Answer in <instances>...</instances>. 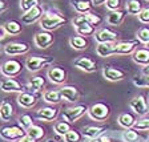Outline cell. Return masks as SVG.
Masks as SVG:
<instances>
[{"mask_svg":"<svg viewBox=\"0 0 149 142\" xmlns=\"http://www.w3.org/2000/svg\"><path fill=\"white\" fill-rule=\"evenodd\" d=\"M0 89L3 90V92H7V93H11V92L22 93V92H24V87H23L17 80H15L13 77H7V78H4L3 81H0Z\"/></svg>","mask_w":149,"mask_h":142,"instance_id":"12","label":"cell"},{"mask_svg":"<svg viewBox=\"0 0 149 142\" xmlns=\"http://www.w3.org/2000/svg\"><path fill=\"white\" fill-rule=\"evenodd\" d=\"M44 87H45V80H44L41 76H35V77H32L27 85V88L31 90V92H35V93H37V94H40L41 89H43Z\"/></svg>","mask_w":149,"mask_h":142,"instance_id":"25","label":"cell"},{"mask_svg":"<svg viewBox=\"0 0 149 142\" xmlns=\"http://www.w3.org/2000/svg\"><path fill=\"white\" fill-rule=\"evenodd\" d=\"M136 122V118H134L133 114L130 113H123V114L118 117V125L124 129H132Z\"/></svg>","mask_w":149,"mask_h":142,"instance_id":"28","label":"cell"},{"mask_svg":"<svg viewBox=\"0 0 149 142\" xmlns=\"http://www.w3.org/2000/svg\"><path fill=\"white\" fill-rule=\"evenodd\" d=\"M134 85L140 88H148L149 87V73H145V76L141 78H134L133 80Z\"/></svg>","mask_w":149,"mask_h":142,"instance_id":"42","label":"cell"},{"mask_svg":"<svg viewBox=\"0 0 149 142\" xmlns=\"http://www.w3.org/2000/svg\"><path fill=\"white\" fill-rule=\"evenodd\" d=\"M72 25L80 36H92L95 35L96 28L88 21L84 15H77L72 19Z\"/></svg>","mask_w":149,"mask_h":142,"instance_id":"2","label":"cell"},{"mask_svg":"<svg viewBox=\"0 0 149 142\" xmlns=\"http://www.w3.org/2000/svg\"><path fill=\"white\" fill-rule=\"evenodd\" d=\"M29 52V45L27 43H9L4 46V53L8 56L25 55Z\"/></svg>","mask_w":149,"mask_h":142,"instance_id":"10","label":"cell"},{"mask_svg":"<svg viewBox=\"0 0 149 142\" xmlns=\"http://www.w3.org/2000/svg\"><path fill=\"white\" fill-rule=\"evenodd\" d=\"M43 98L45 102L48 104H52V105H56L61 101V96H60V92L59 90H45L43 93Z\"/></svg>","mask_w":149,"mask_h":142,"instance_id":"29","label":"cell"},{"mask_svg":"<svg viewBox=\"0 0 149 142\" xmlns=\"http://www.w3.org/2000/svg\"><path fill=\"white\" fill-rule=\"evenodd\" d=\"M59 116V109L53 108V106H45V108H41L39 110H36V117L39 120H43L45 122H51V121H55Z\"/></svg>","mask_w":149,"mask_h":142,"instance_id":"15","label":"cell"},{"mask_svg":"<svg viewBox=\"0 0 149 142\" xmlns=\"http://www.w3.org/2000/svg\"><path fill=\"white\" fill-rule=\"evenodd\" d=\"M19 122H20V125H22L23 129H29V127L33 125V120H32V117L29 114H23L22 117L19 118Z\"/></svg>","mask_w":149,"mask_h":142,"instance_id":"41","label":"cell"},{"mask_svg":"<svg viewBox=\"0 0 149 142\" xmlns=\"http://www.w3.org/2000/svg\"><path fill=\"white\" fill-rule=\"evenodd\" d=\"M53 129H55V132L59 134V136L63 137L64 134L68 133L72 127H71V124H69V122H67V121H59V122H56V124H55Z\"/></svg>","mask_w":149,"mask_h":142,"instance_id":"34","label":"cell"},{"mask_svg":"<svg viewBox=\"0 0 149 142\" xmlns=\"http://www.w3.org/2000/svg\"><path fill=\"white\" fill-rule=\"evenodd\" d=\"M89 142H101L100 138H95V139H89Z\"/></svg>","mask_w":149,"mask_h":142,"instance_id":"50","label":"cell"},{"mask_svg":"<svg viewBox=\"0 0 149 142\" xmlns=\"http://www.w3.org/2000/svg\"><path fill=\"white\" fill-rule=\"evenodd\" d=\"M137 39L140 43L146 44L149 43V27H143L137 31Z\"/></svg>","mask_w":149,"mask_h":142,"instance_id":"37","label":"cell"},{"mask_svg":"<svg viewBox=\"0 0 149 142\" xmlns=\"http://www.w3.org/2000/svg\"><path fill=\"white\" fill-rule=\"evenodd\" d=\"M125 15H127V9L123 11V9H117V11H111L107 17V23L109 25H120L121 23L124 21Z\"/></svg>","mask_w":149,"mask_h":142,"instance_id":"22","label":"cell"},{"mask_svg":"<svg viewBox=\"0 0 149 142\" xmlns=\"http://www.w3.org/2000/svg\"><path fill=\"white\" fill-rule=\"evenodd\" d=\"M27 134L25 129H23L22 126H17V125H13V126H6L0 129V137L6 141H16L24 137Z\"/></svg>","mask_w":149,"mask_h":142,"instance_id":"4","label":"cell"},{"mask_svg":"<svg viewBox=\"0 0 149 142\" xmlns=\"http://www.w3.org/2000/svg\"><path fill=\"white\" fill-rule=\"evenodd\" d=\"M17 142H36V139H33L32 137H29V136H27V134H25V136L22 137V138L19 139Z\"/></svg>","mask_w":149,"mask_h":142,"instance_id":"45","label":"cell"},{"mask_svg":"<svg viewBox=\"0 0 149 142\" xmlns=\"http://www.w3.org/2000/svg\"><path fill=\"white\" fill-rule=\"evenodd\" d=\"M39 4H40V0H20V8L23 12H28L29 9H32Z\"/></svg>","mask_w":149,"mask_h":142,"instance_id":"36","label":"cell"},{"mask_svg":"<svg viewBox=\"0 0 149 142\" xmlns=\"http://www.w3.org/2000/svg\"><path fill=\"white\" fill-rule=\"evenodd\" d=\"M65 23H67V19H65L64 16H61L57 12H52V11L43 13L41 19L39 20L40 27L47 32H51V31H53V29H57V28L61 27V25L65 24Z\"/></svg>","mask_w":149,"mask_h":142,"instance_id":"1","label":"cell"},{"mask_svg":"<svg viewBox=\"0 0 149 142\" xmlns=\"http://www.w3.org/2000/svg\"><path fill=\"white\" fill-rule=\"evenodd\" d=\"M60 96L63 100L68 102H76L79 100V90L76 87H71V85H64L59 89Z\"/></svg>","mask_w":149,"mask_h":142,"instance_id":"18","label":"cell"},{"mask_svg":"<svg viewBox=\"0 0 149 142\" xmlns=\"http://www.w3.org/2000/svg\"><path fill=\"white\" fill-rule=\"evenodd\" d=\"M43 16V8L40 6H36L33 7L32 9H29L28 12H24L22 15V23L25 25H29V24H33V23L39 21Z\"/></svg>","mask_w":149,"mask_h":142,"instance_id":"11","label":"cell"},{"mask_svg":"<svg viewBox=\"0 0 149 142\" xmlns=\"http://www.w3.org/2000/svg\"><path fill=\"white\" fill-rule=\"evenodd\" d=\"M47 76L56 85H61L67 81V72L63 68H59V66H53L49 71L47 72Z\"/></svg>","mask_w":149,"mask_h":142,"instance_id":"16","label":"cell"},{"mask_svg":"<svg viewBox=\"0 0 149 142\" xmlns=\"http://www.w3.org/2000/svg\"><path fill=\"white\" fill-rule=\"evenodd\" d=\"M130 109L139 116H145L148 113V102H146L145 97L143 94H139V96H134L133 98L130 100L129 102Z\"/></svg>","mask_w":149,"mask_h":142,"instance_id":"8","label":"cell"},{"mask_svg":"<svg viewBox=\"0 0 149 142\" xmlns=\"http://www.w3.org/2000/svg\"><path fill=\"white\" fill-rule=\"evenodd\" d=\"M143 11L141 0H128L127 1V12L130 15H139Z\"/></svg>","mask_w":149,"mask_h":142,"instance_id":"31","label":"cell"},{"mask_svg":"<svg viewBox=\"0 0 149 142\" xmlns=\"http://www.w3.org/2000/svg\"><path fill=\"white\" fill-rule=\"evenodd\" d=\"M145 48L149 51V43H146V44H145Z\"/></svg>","mask_w":149,"mask_h":142,"instance_id":"51","label":"cell"},{"mask_svg":"<svg viewBox=\"0 0 149 142\" xmlns=\"http://www.w3.org/2000/svg\"><path fill=\"white\" fill-rule=\"evenodd\" d=\"M100 139H101V142H111V138L108 136H100Z\"/></svg>","mask_w":149,"mask_h":142,"instance_id":"49","label":"cell"},{"mask_svg":"<svg viewBox=\"0 0 149 142\" xmlns=\"http://www.w3.org/2000/svg\"><path fill=\"white\" fill-rule=\"evenodd\" d=\"M27 132V136L32 137L33 139H41L45 134V130L43 129L41 126H37V125H32L29 129L25 130Z\"/></svg>","mask_w":149,"mask_h":142,"instance_id":"33","label":"cell"},{"mask_svg":"<svg viewBox=\"0 0 149 142\" xmlns=\"http://www.w3.org/2000/svg\"><path fill=\"white\" fill-rule=\"evenodd\" d=\"M105 6L109 11H117V9H120L121 0H107Z\"/></svg>","mask_w":149,"mask_h":142,"instance_id":"44","label":"cell"},{"mask_svg":"<svg viewBox=\"0 0 149 142\" xmlns=\"http://www.w3.org/2000/svg\"><path fill=\"white\" fill-rule=\"evenodd\" d=\"M84 16H85V19H87L88 21H89L91 24H92L95 28H96V27H99V25L102 23V19L100 17L99 15H95V13H92V12L84 13Z\"/></svg>","mask_w":149,"mask_h":142,"instance_id":"40","label":"cell"},{"mask_svg":"<svg viewBox=\"0 0 149 142\" xmlns=\"http://www.w3.org/2000/svg\"><path fill=\"white\" fill-rule=\"evenodd\" d=\"M69 45L76 51H83L88 48V41L83 36H73L69 39Z\"/></svg>","mask_w":149,"mask_h":142,"instance_id":"30","label":"cell"},{"mask_svg":"<svg viewBox=\"0 0 149 142\" xmlns=\"http://www.w3.org/2000/svg\"><path fill=\"white\" fill-rule=\"evenodd\" d=\"M53 59L52 57H48V56H36V57H29L25 61V68L29 72L35 73V72H39L40 69H43L44 66L52 64Z\"/></svg>","mask_w":149,"mask_h":142,"instance_id":"5","label":"cell"},{"mask_svg":"<svg viewBox=\"0 0 149 142\" xmlns=\"http://www.w3.org/2000/svg\"><path fill=\"white\" fill-rule=\"evenodd\" d=\"M6 36H7L6 28H4V25H0V40H3Z\"/></svg>","mask_w":149,"mask_h":142,"instance_id":"47","label":"cell"},{"mask_svg":"<svg viewBox=\"0 0 149 142\" xmlns=\"http://www.w3.org/2000/svg\"><path fill=\"white\" fill-rule=\"evenodd\" d=\"M139 45V40L133 41H121V43H116L115 45V55H133V52L137 49Z\"/></svg>","mask_w":149,"mask_h":142,"instance_id":"14","label":"cell"},{"mask_svg":"<svg viewBox=\"0 0 149 142\" xmlns=\"http://www.w3.org/2000/svg\"><path fill=\"white\" fill-rule=\"evenodd\" d=\"M117 33L113 31H111L109 28H102L101 31H99L95 36L97 43H116L117 40Z\"/></svg>","mask_w":149,"mask_h":142,"instance_id":"19","label":"cell"},{"mask_svg":"<svg viewBox=\"0 0 149 142\" xmlns=\"http://www.w3.org/2000/svg\"><path fill=\"white\" fill-rule=\"evenodd\" d=\"M115 45L116 43H100L96 46V55L99 57H108L115 55Z\"/></svg>","mask_w":149,"mask_h":142,"instance_id":"23","label":"cell"},{"mask_svg":"<svg viewBox=\"0 0 149 142\" xmlns=\"http://www.w3.org/2000/svg\"><path fill=\"white\" fill-rule=\"evenodd\" d=\"M72 6L76 9V12L80 13V15L91 12V9H92V4H91L89 0H73Z\"/></svg>","mask_w":149,"mask_h":142,"instance_id":"26","label":"cell"},{"mask_svg":"<svg viewBox=\"0 0 149 142\" xmlns=\"http://www.w3.org/2000/svg\"><path fill=\"white\" fill-rule=\"evenodd\" d=\"M85 113H88V108L85 105H76L73 108H68L67 110L63 112L61 114V118L63 121H67L69 124L77 121L79 118H81Z\"/></svg>","mask_w":149,"mask_h":142,"instance_id":"6","label":"cell"},{"mask_svg":"<svg viewBox=\"0 0 149 142\" xmlns=\"http://www.w3.org/2000/svg\"><path fill=\"white\" fill-rule=\"evenodd\" d=\"M13 113H15V109H13L11 102L3 101L0 104V121L8 122V121L13 117Z\"/></svg>","mask_w":149,"mask_h":142,"instance_id":"21","label":"cell"},{"mask_svg":"<svg viewBox=\"0 0 149 142\" xmlns=\"http://www.w3.org/2000/svg\"><path fill=\"white\" fill-rule=\"evenodd\" d=\"M4 28H6L7 35H19L23 31V27L19 21H15V20H9L4 24Z\"/></svg>","mask_w":149,"mask_h":142,"instance_id":"32","label":"cell"},{"mask_svg":"<svg viewBox=\"0 0 149 142\" xmlns=\"http://www.w3.org/2000/svg\"><path fill=\"white\" fill-rule=\"evenodd\" d=\"M132 129L139 130V132H146V130H149V118H141V120L136 121Z\"/></svg>","mask_w":149,"mask_h":142,"instance_id":"38","label":"cell"},{"mask_svg":"<svg viewBox=\"0 0 149 142\" xmlns=\"http://www.w3.org/2000/svg\"><path fill=\"white\" fill-rule=\"evenodd\" d=\"M88 116L92 120L102 122V121L108 120V117L111 116V108L108 105H105V104L99 102V104H95V105H92L88 109Z\"/></svg>","mask_w":149,"mask_h":142,"instance_id":"3","label":"cell"},{"mask_svg":"<svg viewBox=\"0 0 149 142\" xmlns=\"http://www.w3.org/2000/svg\"><path fill=\"white\" fill-rule=\"evenodd\" d=\"M104 130H105L104 126H87V127H84V130H83V136L85 138L95 139L101 136Z\"/></svg>","mask_w":149,"mask_h":142,"instance_id":"27","label":"cell"},{"mask_svg":"<svg viewBox=\"0 0 149 142\" xmlns=\"http://www.w3.org/2000/svg\"><path fill=\"white\" fill-rule=\"evenodd\" d=\"M102 74L108 81H120L127 76L124 71H121L118 68H113V66H105L102 71Z\"/></svg>","mask_w":149,"mask_h":142,"instance_id":"20","label":"cell"},{"mask_svg":"<svg viewBox=\"0 0 149 142\" xmlns=\"http://www.w3.org/2000/svg\"><path fill=\"white\" fill-rule=\"evenodd\" d=\"M22 69H23L22 62L17 61L16 59H9L3 62L0 71H1L3 76H6V77H16L17 74H20Z\"/></svg>","mask_w":149,"mask_h":142,"instance_id":"7","label":"cell"},{"mask_svg":"<svg viewBox=\"0 0 149 142\" xmlns=\"http://www.w3.org/2000/svg\"><path fill=\"white\" fill-rule=\"evenodd\" d=\"M133 61L139 65L149 64V51L146 48H137L133 52Z\"/></svg>","mask_w":149,"mask_h":142,"instance_id":"24","label":"cell"},{"mask_svg":"<svg viewBox=\"0 0 149 142\" xmlns=\"http://www.w3.org/2000/svg\"><path fill=\"white\" fill-rule=\"evenodd\" d=\"M39 96H40V94H37V93L22 92V93H19V96H17V102H19V105L24 109L33 108V106L37 104Z\"/></svg>","mask_w":149,"mask_h":142,"instance_id":"9","label":"cell"},{"mask_svg":"<svg viewBox=\"0 0 149 142\" xmlns=\"http://www.w3.org/2000/svg\"><path fill=\"white\" fill-rule=\"evenodd\" d=\"M73 65L77 69L87 72V73H92V72H95L97 69L96 62L93 61L92 59H89V57H80V59L74 60Z\"/></svg>","mask_w":149,"mask_h":142,"instance_id":"17","label":"cell"},{"mask_svg":"<svg viewBox=\"0 0 149 142\" xmlns=\"http://www.w3.org/2000/svg\"><path fill=\"white\" fill-rule=\"evenodd\" d=\"M7 8H8V6H7L6 1H4V0H0V15L3 12H6Z\"/></svg>","mask_w":149,"mask_h":142,"instance_id":"46","label":"cell"},{"mask_svg":"<svg viewBox=\"0 0 149 142\" xmlns=\"http://www.w3.org/2000/svg\"><path fill=\"white\" fill-rule=\"evenodd\" d=\"M53 36L47 31H43V32H37L33 37V43L37 48L40 49H45L48 46H51L53 44Z\"/></svg>","mask_w":149,"mask_h":142,"instance_id":"13","label":"cell"},{"mask_svg":"<svg viewBox=\"0 0 149 142\" xmlns=\"http://www.w3.org/2000/svg\"><path fill=\"white\" fill-rule=\"evenodd\" d=\"M123 138L127 142H136L139 139V134L134 129H125V132L123 133Z\"/></svg>","mask_w":149,"mask_h":142,"instance_id":"39","label":"cell"},{"mask_svg":"<svg viewBox=\"0 0 149 142\" xmlns=\"http://www.w3.org/2000/svg\"><path fill=\"white\" fill-rule=\"evenodd\" d=\"M81 138H83V136L74 129H71L68 133L63 136V139L65 142H81Z\"/></svg>","mask_w":149,"mask_h":142,"instance_id":"35","label":"cell"},{"mask_svg":"<svg viewBox=\"0 0 149 142\" xmlns=\"http://www.w3.org/2000/svg\"><path fill=\"white\" fill-rule=\"evenodd\" d=\"M93 6H101V4L107 3V0H92Z\"/></svg>","mask_w":149,"mask_h":142,"instance_id":"48","label":"cell"},{"mask_svg":"<svg viewBox=\"0 0 149 142\" xmlns=\"http://www.w3.org/2000/svg\"><path fill=\"white\" fill-rule=\"evenodd\" d=\"M139 20L143 24H149V8H143V11L139 13Z\"/></svg>","mask_w":149,"mask_h":142,"instance_id":"43","label":"cell"},{"mask_svg":"<svg viewBox=\"0 0 149 142\" xmlns=\"http://www.w3.org/2000/svg\"><path fill=\"white\" fill-rule=\"evenodd\" d=\"M145 1H149V0H145Z\"/></svg>","mask_w":149,"mask_h":142,"instance_id":"52","label":"cell"}]
</instances>
